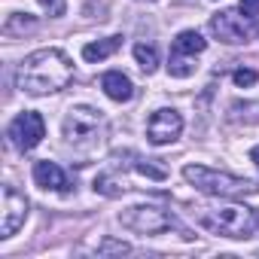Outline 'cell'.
<instances>
[{"label": "cell", "instance_id": "cell-2", "mask_svg": "<svg viewBox=\"0 0 259 259\" xmlns=\"http://www.w3.org/2000/svg\"><path fill=\"white\" fill-rule=\"evenodd\" d=\"M198 223L223 238H250L259 229V210L247 204H220V207H198Z\"/></svg>", "mask_w": 259, "mask_h": 259}, {"label": "cell", "instance_id": "cell-16", "mask_svg": "<svg viewBox=\"0 0 259 259\" xmlns=\"http://www.w3.org/2000/svg\"><path fill=\"white\" fill-rule=\"evenodd\" d=\"M192 58H195V55H177V52H171L168 73H171V76H177V79H186V76H192V73H195V64H192Z\"/></svg>", "mask_w": 259, "mask_h": 259}, {"label": "cell", "instance_id": "cell-18", "mask_svg": "<svg viewBox=\"0 0 259 259\" xmlns=\"http://www.w3.org/2000/svg\"><path fill=\"white\" fill-rule=\"evenodd\" d=\"M98 253H101V256H110V253H119V256H122V253H132V247H128L125 241H110V238H107V241L98 244Z\"/></svg>", "mask_w": 259, "mask_h": 259}, {"label": "cell", "instance_id": "cell-9", "mask_svg": "<svg viewBox=\"0 0 259 259\" xmlns=\"http://www.w3.org/2000/svg\"><path fill=\"white\" fill-rule=\"evenodd\" d=\"M210 34H213L220 43L235 46V43H244V40L250 37V25H247L244 16H238L235 10H223V13H217V16L210 19Z\"/></svg>", "mask_w": 259, "mask_h": 259}, {"label": "cell", "instance_id": "cell-4", "mask_svg": "<svg viewBox=\"0 0 259 259\" xmlns=\"http://www.w3.org/2000/svg\"><path fill=\"white\" fill-rule=\"evenodd\" d=\"M104 132V116L95 107H70L64 116V141L76 150H92L101 141Z\"/></svg>", "mask_w": 259, "mask_h": 259}, {"label": "cell", "instance_id": "cell-15", "mask_svg": "<svg viewBox=\"0 0 259 259\" xmlns=\"http://www.w3.org/2000/svg\"><path fill=\"white\" fill-rule=\"evenodd\" d=\"M135 58H138V64H141L144 73H153L159 67V52H156L153 43H138L135 46Z\"/></svg>", "mask_w": 259, "mask_h": 259}, {"label": "cell", "instance_id": "cell-17", "mask_svg": "<svg viewBox=\"0 0 259 259\" xmlns=\"http://www.w3.org/2000/svg\"><path fill=\"white\" fill-rule=\"evenodd\" d=\"M125 189H128V186H125V180H116V177H110V174L95 177V192H101V195L116 198V195H122Z\"/></svg>", "mask_w": 259, "mask_h": 259}, {"label": "cell", "instance_id": "cell-21", "mask_svg": "<svg viewBox=\"0 0 259 259\" xmlns=\"http://www.w3.org/2000/svg\"><path fill=\"white\" fill-rule=\"evenodd\" d=\"M241 13L247 19H256L259 16V0H241Z\"/></svg>", "mask_w": 259, "mask_h": 259}, {"label": "cell", "instance_id": "cell-22", "mask_svg": "<svg viewBox=\"0 0 259 259\" xmlns=\"http://www.w3.org/2000/svg\"><path fill=\"white\" fill-rule=\"evenodd\" d=\"M138 171L147 174V177H153V180H165V171H162V168H153V165H144V162H141Z\"/></svg>", "mask_w": 259, "mask_h": 259}, {"label": "cell", "instance_id": "cell-6", "mask_svg": "<svg viewBox=\"0 0 259 259\" xmlns=\"http://www.w3.org/2000/svg\"><path fill=\"white\" fill-rule=\"evenodd\" d=\"M43 138H46V122H43V116L34 113V110L19 113V116L13 119V125H10V141H13V147L22 150V153L34 150Z\"/></svg>", "mask_w": 259, "mask_h": 259}, {"label": "cell", "instance_id": "cell-23", "mask_svg": "<svg viewBox=\"0 0 259 259\" xmlns=\"http://www.w3.org/2000/svg\"><path fill=\"white\" fill-rule=\"evenodd\" d=\"M250 159H253V162H256V168H259V147H253V150H250Z\"/></svg>", "mask_w": 259, "mask_h": 259}, {"label": "cell", "instance_id": "cell-1", "mask_svg": "<svg viewBox=\"0 0 259 259\" xmlns=\"http://www.w3.org/2000/svg\"><path fill=\"white\" fill-rule=\"evenodd\" d=\"M19 89L28 95H55L73 79V61L64 49H37L19 64Z\"/></svg>", "mask_w": 259, "mask_h": 259}, {"label": "cell", "instance_id": "cell-11", "mask_svg": "<svg viewBox=\"0 0 259 259\" xmlns=\"http://www.w3.org/2000/svg\"><path fill=\"white\" fill-rule=\"evenodd\" d=\"M101 89H104V95L107 98H113V101H132V95H135V85H132V79H128L122 70H107L104 76H101Z\"/></svg>", "mask_w": 259, "mask_h": 259}, {"label": "cell", "instance_id": "cell-20", "mask_svg": "<svg viewBox=\"0 0 259 259\" xmlns=\"http://www.w3.org/2000/svg\"><path fill=\"white\" fill-rule=\"evenodd\" d=\"M37 4L52 16V19H58V16H64V0H37Z\"/></svg>", "mask_w": 259, "mask_h": 259}, {"label": "cell", "instance_id": "cell-14", "mask_svg": "<svg viewBox=\"0 0 259 259\" xmlns=\"http://www.w3.org/2000/svg\"><path fill=\"white\" fill-rule=\"evenodd\" d=\"M34 28H37V16H31V13H13L4 22V34H10V37H22L25 31H34Z\"/></svg>", "mask_w": 259, "mask_h": 259}, {"label": "cell", "instance_id": "cell-12", "mask_svg": "<svg viewBox=\"0 0 259 259\" xmlns=\"http://www.w3.org/2000/svg\"><path fill=\"white\" fill-rule=\"evenodd\" d=\"M204 46H207V40L198 31H180L174 46H171V52H177V55H198V52H204Z\"/></svg>", "mask_w": 259, "mask_h": 259}, {"label": "cell", "instance_id": "cell-7", "mask_svg": "<svg viewBox=\"0 0 259 259\" xmlns=\"http://www.w3.org/2000/svg\"><path fill=\"white\" fill-rule=\"evenodd\" d=\"M180 132H183V116H180L174 107L156 110V113L150 116V122H147V138H150V144H156V147L174 144V141L180 138Z\"/></svg>", "mask_w": 259, "mask_h": 259}, {"label": "cell", "instance_id": "cell-3", "mask_svg": "<svg viewBox=\"0 0 259 259\" xmlns=\"http://www.w3.org/2000/svg\"><path fill=\"white\" fill-rule=\"evenodd\" d=\"M183 177L198 192L217 195V198H244V195H253L256 192V183H250L244 177H235V174H226V171L204 168V165H186L183 168Z\"/></svg>", "mask_w": 259, "mask_h": 259}, {"label": "cell", "instance_id": "cell-8", "mask_svg": "<svg viewBox=\"0 0 259 259\" xmlns=\"http://www.w3.org/2000/svg\"><path fill=\"white\" fill-rule=\"evenodd\" d=\"M28 220V198L16 186H4V223H0V238H13Z\"/></svg>", "mask_w": 259, "mask_h": 259}, {"label": "cell", "instance_id": "cell-13", "mask_svg": "<svg viewBox=\"0 0 259 259\" xmlns=\"http://www.w3.org/2000/svg\"><path fill=\"white\" fill-rule=\"evenodd\" d=\"M122 46V37H107V40H98V43H89V46H82V58L85 61H104V58H110L116 49Z\"/></svg>", "mask_w": 259, "mask_h": 259}, {"label": "cell", "instance_id": "cell-10", "mask_svg": "<svg viewBox=\"0 0 259 259\" xmlns=\"http://www.w3.org/2000/svg\"><path fill=\"white\" fill-rule=\"evenodd\" d=\"M34 183H37L40 189H52V192H67V189H70L67 174H64L55 162H49V159H43V162L34 165Z\"/></svg>", "mask_w": 259, "mask_h": 259}, {"label": "cell", "instance_id": "cell-19", "mask_svg": "<svg viewBox=\"0 0 259 259\" xmlns=\"http://www.w3.org/2000/svg\"><path fill=\"white\" fill-rule=\"evenodd\" d=\"M232 79H235V85L247 89V85H253V82L259 79V73H256V70H250V67H238V70L232 73Z\"/></svg>", "mask_w": 259, "mask_h": 259}, {"label": "cell", "instance_id": "cell-5", "mask_svg": "<svg viewBox=\"0 0 259 259\" xmlns=\"http://www.w3.org/2000/svg\"><path fill=\"white\" fill-rule=\"evenodd\" d=\"M119 220H122L125 229H132V232H138V235H159V232H168V229L177 226L174 213H168V210H162V207H156V204L128 207Z\"/></svg>", "mask_w": 259, "mask_h": 259}]
</instances>
